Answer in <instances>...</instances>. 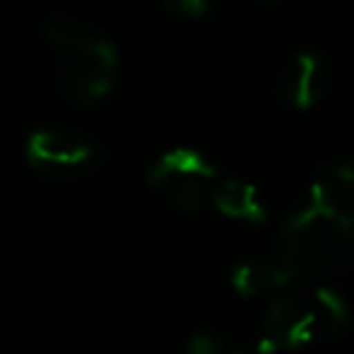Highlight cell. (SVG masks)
<instances>
[{
	"label": "cell",
	"instance_id": "cell-1",
	"mask_svg": "<svg viewBox=\"0 0 354 354\" xmlns=\"http://www.w3.org/2000/svg\"><path fill=\"white\" fill-rule=\"evenodd\" d=\"M54 49L59 90L75 107H93L112 93L119 75V51L109 37L68 15L44 22Z\"/></svg>",
	"mask_w": 354,
	"mask_h": 354
},
{
	"label": "cell",
	"instance_id": "cell-2",
	"mask_svg": "<svg viewBox=\"0 0 354 354\" xmlns=\"http://www.w3.org/2000/svg\"><path fill=\"white\" fill-rule=\"evenodd\" d=\"M306 284L304 289L289 286L267 304L260 354L294 352L349 330L352 308L347 299L320 281Z\"/></svg>",
	"mask_w": 354,
	"mask_h": 354
},
{
	"label": "cell",
	"instance_id": "cell-3",
	"mask_svg": "<svg viewBox=\"0 0 354 354\" xmlns=\"http://www.w3.org/2000/svg\"><path fill=\"white\" fill-rule=\"evenodd\" d=\"M274 248L296 279L318 284L354 262V221L308 199L279 223Z\"/></svg>",
	"mask_w": 354,
	"mask_h": 354
},
{
	"label": "cell",
	"instance_id": "cell-4",
	"mask_svg": "<svg viewBox=\"0 0 354 354\" xmlns=\"http://www.w3.org/2000/svg\"><path fill=\"white\" fill-rule=\"evenodd\" d=\"M146 183L180 212L197 214L212 207L221 183L216 165L197 148L177 146L160 153L146 170Z\"/></svg>",
	"mask_w": 354,
	"mask_h": 354
},
{
	"label": "cell",
	"instance_id": "cell-5",
	"mask_svg": "<svg viewBox=\"0 0 354 354\" xmlns=\"http://www.w3.org/2000/svg\"><path fill=\"white\" fill-rule=\"evenodd\" d=\"M30 167L51 183H66L88 172L97 160V146L68 129H39L25 143Z\"/></svg>",
	"mask_w": 354,
	"mask_h": 354
},
{
	"label": "cell",
	"instance_id": "cell-6",
	"mask_svg": "<svg viewBox=\"0 0 354 354\" xmlns=\"http://www.w3.org/2000/svg\"><path fill=\"white\" fill-rule=\"evenodd\" d=\"M330 66L320 54L299 51L291 56L284 75H281V97L294 109H310L328 95Z\"/></svg>",
	"mask_w": 354,
	"mask_h": 354
},
{
	"label": "cell",
	"instance_id": "cell-7",
	"mask_svg": "<svg viewBox=\"0 0 354 354\" xmlns=\"http://www.w3.org/2000/svg\"><path fill=\"white\" fill-rule=\"evenodd\" d=\"M296 281L291 270L279 260L272 257H248L238 262L231 272V286L243 299H257L267 294H281Z\"/></svg>",
	"mask_w": 354,
	"mask_h": 354
},
{
	"label": "cell",
	"instance_id": "cell-8",
	"mask_svg": "<svg viewBox=\"0 0 354 354\" xmlns=\"http://www.w3.org/2000/svg\"><path fill=\"white\" fill-rule=\"evenodd\" d=\"M308 199L354 221V160H333L320 167Z\"/></svg>",
	"mask_w": 354,
	"mask_h": 354
},
{
	"label": "cell",
	"instance_id": "cell-9",
	"mask_svg": "<svg viewBox=\"0 0 354 354\" xmlns=\"http://www.w3.org/2000/svg\"><path fill=\"white\" fill-rule=\"evenodd\" d=\"M212 207H216L218 214L233 221L260 223L267 216V207L260 192L241 177H221Z\"/></svg>",
	"mask_w": 354,
	"mask_h": 354
},
{
	"label": "cell",
	"instance_id": "cell-10",
	"mask_svg": "<svg viewBox=\"0 0 354 354\" xmlns=\"http://www.w3.org/2000/svg\"><path fill=\"white\" fill-rule=\"evenodd\" d=\"M187 354H248L238 342H233L228 335L216 330H199L189 337Z\"/></svg>",
	"mask_w": 354,
	"mask_h": 354
},
{
	"label": "cell",
	"instance_id": "cell-11",
	"mask_svg": "<svg viewBox=\"0 0 354 354\" xmlns=\"http://www.w3.org/2000/svg\"><path fill=\"white\" fill-rule=\"evenodd\" d=\"M162 8H165L170 15L183 17V20H204V17L214 10L207 0H167Z\"/></svg>",
	"mask_w": 354,
	"mask_h": 354
},
{
	"label": "cell",
	"instance_id": "cell-12",
	"mask_svg": "<svg viewBox=\"0 0 354 354\" xmlns=\"http://www.w3.org/2000/svg\"><path fill=\"white\" fill-rule=\"evenodd\" d=\"M257 354H260V352H257Z\"/></svg>",
	"mask_w": 354,
	"mask_h": 354
}]
</instances>
